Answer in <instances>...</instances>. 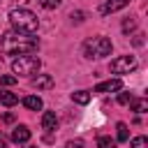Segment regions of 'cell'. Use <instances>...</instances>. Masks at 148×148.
Here are the masks:
<instances>
[{
  "label": "cell",
  "mask_w": 148,
  "mask_h": 148,
  "mask_svg": "<svg viewBox=\"0 0 148 148\" xmlns=\"http://www.w3.org/2000/svg\"><path fill=\"white\" fill-rule=\"evenodd\" d=\"M2 51L9 53V56H25V53H32L39 49V39L35 35H25V32H16V30H9L2 35V42H0Z\"/></svg>",
  "instance_id": "obj_1"
},
{
  "label": "cell",
  "mask_w": 148,
  "mask_h": 148,
  "mask_svg": "<svg viewBox=\"0 0 148 148\" xmlns=\"http://www.w3.org/2000/svg\"><path fill=\"white\" fill-rule=\"evenodd\" d=\"M9 23L16 32H25V35H35V30L39 28V21L30 9H12L9 12Z\"/></svg>",
  "instance_id": "obj_2"
},
{
  "label": "cell",
  "mask_w": 148,
  "mask_h": 148,
  "mask_svg": "<svg viewBox=\"0 0 148 148\" xmlns=\"http://www.w3.org/2000/svg\"><path fill=\"white\" fill-rule=\"evenodd\" d=\"M39 67H42V60H39L37 56H30V53L18 56V58L12 62V69H14V74H18V76H32V74L39 72Z\"/></svg>",
  "instance_id": "obj_3"
},
{
  "label": "cell",
  "mask_w": 148,
  "mask_h": 148,
  "mask_svg": "<svg viewBox=\"0 0 148 148\" xmlns=\"http://www.w3.org/2000/svg\"><path fill=\"white\" fill-rule=\"evenodd\" d=\"M86 58H104L111 53V39L109 37H90L83 44Z\"/></svg>",
  "instance_id": "obj_4"
},
{
  "label": "cell",
  "mask_w": 148,
  "mask_h": 148,
  "mask_svg": "<svg viewBox=\"0 0 148 148\" xmlns=\"http://www.w3.org/2000/svg\"><path fill=\"white\" fill-rule=\"evenodd\" d=\"M136 58L134 56H120V58H116L113 62H111V72L113 74H130V72H134L136 69Z\"/></svg>",
  "instance_id": "obj_5"
},
{
  "label": "cell",
  "mask_w": 148,
  "mask_h": 148,
  "mask_svg": "<svg viewBox=\"0 0 148 148\" xmlns=\"http://www.w3.org/2000/svg\"><path fill=\"white\" fill-rule=\"evenodd\" d=\"M120 88H123V81L120 79H109V81L97 83L95 86V92H99V95H104V92H118Z\"/></svg>",
  "instance_id": "obj_6"
},
{
  "label": "cell",
  "mask_w": 148,
  "mask_h": 148,
  "mask_svg": "<svg viewBox=\"0 0 148 148\" xmlns=\"http://www.w3.org/2000/svg\"><path fill=\"white\" fill-rule=\"evenodd\" d=\"M127 5H130V0H106V2L99 7V12H102V14H113V12H118V9L127 7Z\"/></svg>",
  "instance_id": "obj_7"
},
{
  "label": "cell",
  "mask_w": 148,
  "mask_h": 148,
  "mask_svg": "<svg viewBox=\"0 0 148 148\" xmlns=\"http://www.w3.org/2000/svg\"><path fill=\"white\" fill-rule=\"evenodd\" d=\"M42 127H44L46 132H53V130L58 127V118H56L53 111H44V116H42Z\"/></svg>",
  "instance_id": "obj_8"
},
{
  "label": "cell",
  "mask_w": 148,
  "mask_h": 148,
  "mask_svg": "<svg viewBox=\"0 0 148 148\" xmlns=\"http://www.w3.org/2000/svg\"><path fill=\"white\" fill-rule=\"evenodd\" d=\"M12 139H14L16 143H25V141L30 139V130H28L25 125H18V127H14V132H12Z\"/></svg>",
  "instance_id": "obj_9"
},
{
  "label": "cell",
  "mask_w": 148,
  "mask_h": 148,
  "mask_svg": "<svg viewBox=\"0 0 148 148\" xmlns=\"http://www.w3.org/2000/svg\"><path fill=\"white\" fill-rule=\"evenodd\" d=\"M23 106L30 109V111H39L42 109V99L37 95H28V97H23Z\"/></svg>",
  "instance_id": "obj_10"
},
{
  "label": "cell",
  "mask_w": 148,
  "mask_h": 148,
  "mask_svg": "<svg viewBox=\"0 0 148 148\" xmlns=\"http://www.w3.org/2000/svg\"><path fill=\"white\" fill-rule=\"evenodd\" d=\"M32 86L35 88H51L53 86V79L49 74H37V79H32Z\"/></svg>",
  "instance_id": "obj_11"
},
{
  "label": "cell",
  "mask_w": 148,
  "mask_h": 148,
  "mask_svg": "<svg viewBox=\"0 0 148 148\" xmlns=\"http://www.w3.org/2000/svg\"><path fill=\"white\" fill-rule=\"evenodd\" d=\"M18 102V97L14 95V92H9V90H0V104L2 106H14Z\"/></svg>",
  "instance_id": "obj_12"
},
{
  "label": "cell",
  "mask_w": 148,
  "mask_h": 148,
  "mask_svg": "<svg viewBox=\"0 0 148 148\" xmlns=\"http://www.w3.org/2000/svg\"><path fill=\"white\" fill-rule=\"evenodd\" d=\"M130 104H132V111H136V113H143V111L148 109V99H146V97H136V99H132Z\"/></svg>",
  "instance_id": "obj_13"
},
{
  "label": "cell",
  "mask_w": 148,
  "mask_h": 148,
  "mask_svg": "<svg viewBox=\"0 0 148 148\" xmlns=\"http://www.w3.org/2000/svg\"><path fill=\"white\" fill-rule=\"evenodd\" d=\"M72 99H74L76 104H88V102H90V92H86V90H76V92H72Z\"/></svg>",
  "instance_id": "obj_14"
},
{
  "label": "cell",
  "mask_w": 148,
  "mask_h": 148,
  "mask_svg": "<svg viewBox=\"0 0 148 148\" xmlns=\"http://www.w3.org/2000/svg\"><path fill=\"white\" fill-rule=\"evenodd\" d=\"M97 148H116V141L111 136H99L97 139Z\"/></svg>",
  "instance_id": "obj_15"
},
{
  "label": "cell",
  "mask_w": 148,
  "mask_h": 148,
  "mask_svg": "<svg viewBox=\"0 0 148 148\" xmlns=\"http://www.w3.org/2000/svg\"><path fill=\"white\" fill-rule=\"evenodd\" d=\"M116 130H118V141H127L130 139V132H127V125L125 123H118Z\"/></svg>",
  "instance_id": "obj_16"
},
{
  "label": "cell",
  "mask_w": 148,
  "mask_h": 148,
  "mask_svg": "<svg viewBox=\"0 0 148 148\" xmlns=\"http://www.w3.org/2000/svg\"><path fill=\"white\" fill-rule=\"evenodd\" d=\"M16 79H18V76H14V74H2V76H0V86H14Z\"/></svg>",
  "instance_id": "obj_17"
},
{
  "label": "cell",
  "mask_w": 148,
  "mask_h": 148,
  "mask_svg": "<svg viewBox=\"0 0 148 148\" xmlns=\"http://www.w3.org/2000/svg\"><path fill=\"white\" fill-rule=\"evenodd\" d=\"M132 148H148V139L146 136H134L132 139Z\"/></svg>",
  "instance_id": "obj_18"
},
{
  "label": "cell",
  "mask_w": 148,
  "mask_h": 148,
  "mask_svg": "<svg viewBox=\"0 0 148 148\" xmlns=\"http://www.w3.org/2000/svg\"><path fill=\"white\" fill-rule=\"evenodd\" d=\"M39 5H42L44 9H56V7L60 5V0H39Z\"/></svg>",
  "instance_id": "obj_19"
},
{
  "label": "cell",
  "mask_w": 148,
  "mask_h": 148,
  "mask_svg": "<svg viewBox=\"0 0 148 148\" xmlns=\"http://www.w3.org/2000/svg\"><path fill=\"white\" fill-rule=\"evenodd\" d=\"M132 99H134V97H132L130 92H120V95H118V102H120V104H130Z\"/></svg>",
  "instance_id": "obj_20"
},
{
  "label": "cell",
  "mask_w": 148,
  "mask_h": 148,
  "mask_svg": "<svg viewBox=\"0 0 148 148\" xmlns=\"http://www.w3.org/2000/svg\"><path fill=\"white\" fill-rule=\"evenodd\" d=\"M67 148H83V141L76 139V141H67Z\"/></svg>",
  "instance_id": "obj_21"
},
{
  "label": "cell",
  "mask_w": 148,
  "mask_h": 148,
  "mask_svg": "<svg viewBox=\"0 0 148 148\" xmlns=\"http://www.w3.org/2000/svg\"><path fill=\"white\" fill-rule=\"evenodd\" d=\"M132 28H134V21H125V23H123V30H125V32L132 30Z\"/></svg>",
  "instance_id": "obj_22"
},
{
  "label": "cell",
  "mask_w": 148,
  "mask_h": 148,
  "mask_svg": "<svg viewBox=\"0 0 148 148\" xmlns=\"http://www.w3.org/2000/svg\"><path fill=\"white\" fill-rule=\"evenodd\" d=\"M2 120H5V123H12V120H14V116H12V113H5V116H2Z\"/></svg>",
  "instance_id": "obj_23"
},
{
  "label": "cell",
  "mask_w": 148,
  "mask_h": 148,
  "mask_svg": "<svg viewBox=\"0 0 148 148\" xmlns=\"http://www.w3.org/2000/svg\"><path fill=\"white\" fill-rule=\"evenodd\" d=\"M5 146H7V139H5L2 134H0V148H5Z\"/></svg>",
  "instance_id": "obj_24"
},
{
  "label": "cell",
  "mask_w": 148,
  "mask_h": 148,
  "mask_svg": "<svg viewBox=\"0 0 148 148\" xmlns=\"http://www.w3.org/2000/svg\"><path fill=\"white\" fill-rule=\"evenodd\" d=\"M16 2H25V0H16Z\"/></svg>",
  "instance_id": "obj_25"
},
{
  "label": "cell",
  "mask_w": 148,
  "mask_h": 148,
  "mask_svg": "<svg viewBox=\"0 0 148 148\" xmlns=\"http://www.w3.org/2000/svg\"><path fill=\"white\" fill-rule=\"evenodd\" d=\"M28 148H32V146H28Z\"/></svg>",
  "instance_id": "obj_26"
}]
</instances>
